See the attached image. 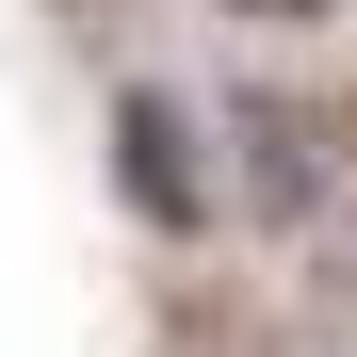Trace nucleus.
Masks as SVG:
<instances>
[{
	"label": "nucleus",
	"instance_id": "f03ea898",
	"mask_svg": "<svg viewBox=\"0 0 357 357\" xmlns=\"http://www.w3.org/2000/svg\"><path fill=\"white\" fill-rule=\"evenodd\" d=\"M244 146H260V195H276V211L325 195V162H309V130H292V114H244Z\"/></svg>",
	"mask_w": 357,
	"mask_h": 357
},
{
	"label": "nucleus",
	"instance_id": "f257e3e1",
	"mask_svg": "<svg viewBox=\"0 0 357 357\" xmlns=\"http://www.w3.org/2000/svg\"><path fill=\"white\" fill-rule=\"evenodd\" d=\"M114 195H130L146 227H211V162H195V114H178L162 82L114 98Z\"/></svg>",
	"mask_w": 357,
	"mask_h": 357
},
{
	"label": "nucleus",
	"instance_id": "7ed1b4c3",
	"mask_svg": "<svg viewBox=\"0 0 357 357\" xmlns=\"http://www.w3.org/2000/svg\"><path fill=\"white\" fill-rule=\"evenodd\" d=\"M211 17H244V33H325L341 0H211Z\"/></svg>",
	"mask_w": 357,
	"mask_h": 357
}]
</instances>
